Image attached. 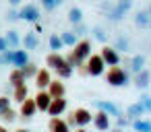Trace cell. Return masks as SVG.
Here are the masks:
<instances>
[{"label": "cell", "instance_id": "12", "mask_svg": "<svg viewBox=\"0 0 151 132\" xmlns=\"http://www.w3.org/2000/svg\"><path fill=\"white\" fill-rule=\"evenodd\" d=\"M95 107L99 109V111H104V113H108V116H122V111L118 109V105L116 103H112V101H95Z\"/></svg>", "mask_w": 151, "mask_h": 132}, {"label": "cell", "instance_id": "32", "mask_svg": "<svg viewBox=\"0 0 151 132\" xmlns=\"http://www.w3.org/2000/svg\"><path fill=\"white\" fill-rule=\"evenodd\" d=\"M48 44H50V50H54V52H58V50H62V48H64V46H62L60 35H56V33H52V35H50Z\"/></svg>", "mask_w": 151, "mask_h": 132}, {"label": "cell", "instance_id": "19", "mask_svg": "<svg viewBox=\"0 0 151 132\" xmlns=\"http://www.w3.org/2000/svg\"><path fill=\"white\" fill-rule=\"evenodd\" d=\"M35 107L40 109V111H48V105H50V101H52V97L46 93V91H40L37 95H35Z\"/></svg>", "mask_w": 151, "mask_h": 132}, {"label": "cell", "instance_id": "40", "mask_svg": "<svg viewBox=\"0 0 151 132\" xmlns=\"http://www.w3.org/2000/svg\"><path fill=\"white\" fill-rule=\"evenodd\" d=\"M116 124H118V128H124V126H128V118L126 116H118L116 118Z\"/></svg>", "mask_w": 151, "mask_h": 132}, {"label": "cell", "instance_id": "28", "mask_svg": "<svg viewBox=\"0 0 151 132\" xmlns=\"http://www.w3.org/2000/svg\"><path fill=\"white\" fill-rule=\"evenodd\" d=\"M0 118H2V122H4V124H11V122H15V120L19 118V113H17L13 107H6L4 111H0Z\"/></svg>", "mask_w": 151, "mask_h": 132}, {"label": "cell", "instance_id": "30", "mask_svg": "<svg viewBox=\"0 0 151 132\" xmlns=\"http://www.w3.org/2000/svg\"><path fill=\"white\" fill-rule=\"evenodd\" d=\"M60 39H62V46H75L79 39H77V35L73 33V31H64V33H60Z\"/></svg>", "mask_w": 151, "mask_h": 132}, {"label": "cell", "instance_id": "3", "mask_svg": "<svg viewBox=\"0 0 151 132\" xmlns=\"http://www.w3.org/2000/svg\"><path fill=\"white\" fill-rule=\"evenodd\" d=\"M106 81H108V85H112V87H126V85L130 83V76H128V70H126V68L110 66L108 72H106Z\"/></svg>", "mask_w": 151, "mask_h": 132}, {"label": "cell", "instance_id": "7", "mask_svg": "<svg viewBox=\"0 0 151 132\" xmlns=\"http://www.w3.org/2000/svg\"><path fill=\"white\" fill-rule=\"evenodd\" d=\"M46 93H48L52 99H60V97H64L66 87H64V83H62L60 78H56V81H50V85L46 87Z\"/></svg>", "mask_w": 151, "mask_h": 132}, {"label": "cell", "instance_id": "18", "mask_svg": "<svg viewBox=\"0 0 151 132\" xmlns=\"http://www.w3.org/2000/svg\"><path fill=\"white\" fill-rule=\"evenodd\" d=\"M23 48H25V50H37V48H40V37H37L35 31L25 33V37H23Z\"/></svg>", "mask_w": 151, "mask_h": 132}, {"label": "cell", "instance_id": "47", "mask_svg": "<svg viewBox=\"0 0 151 132\" xmlns=\"http://www.w3.org/2000/svg\"><path fill=\"white\" fill-rule=\"evenodd\" d=\"M0 132H9V130H6V126H0Z\"/></svg>", "mask_w": 151, "mask_h": 132}, {"label": "cell", "instance_id": "9", "mask_svg": "<svg viewBox=\"0 0 151 132\" xmlns=\"http://www.w3.org/2000/svg\"><path fill=\"white\" fill-rule=\"evenodd\" d=\"M35 85H37V89L40 91H44L48 85H50V81H52V74H50V70L48 68H37V72H35Z\"/></svg>", "mask_w": 151, "mask_h": 132}, {"label": "cell", "instance_id": "26", "mask_svg": "<svg viewBox=\"0 0 151 132\" xmlns=\"http://www.w3.org/2000/svg\"><path fill=\"white\" fill-rule=\"evenodd\" d=\"M9 83H11L13 87H17V85H21V83H25V76H23L21 68H13V70H11V74H9Z\"/></svg>", "mask_w": 151, "mask_h": 132}, {"label": "cell", "instance_id": "25", "mask_svg": "<svg viewBox=\"0 0 151 132\" xmlns=\"http://www.w3.org/2000/svg\"><path fill=\"white\" fill-rule=\"evenodd\" d=\"M68 21L73 23V27L79 25V23H83V11H81L79 6H73V9L68 11Z\"/></svg>", "mask_w": 151, "mask_h": 132}, {"label": "cell", "instance_id": "16", "mask_svg": "<svg viewBox=\"0 0 151 132\" xmlns=\"http://www.w3.org/2000/svg\"><path fill=\"white\" fill-rule=\"evenodd\" d=\"M27 62H29V54H27V50H13V64H11V66H15V68H23Z\"/></svg>", "mask_w": 151, "mask_h": 132}, {"label": "cell", "instance_id": "39", "mask_svg": "<svg viewBox=\"0 0 151 132\" xmlns=\"http://www.w3.org/2000/svg\"><path fill=\"white\" fill-rule=\"evenodd\" d=\"M6 107H11V99L6 95H0V111H4Z\"/></svg>", "mask_w": 151, "mask_h": 132}, {"label": "cell", "instance_id": "6", "mask_svg": "<svg viewBox=\"0 0 151 132\" xmlns=\"http://www.w3.org/2000/svg\"><path fill=\"white\" fill-rule=\"evenodd\" d=\"M99 56H101V60H104V64H106V66H118V64H120V54H118L114 48L104 46Z\"/></svg>", "mask_w": 151, "mask_h": 132}, {"label": "cell", "instance_id": "2", "mask_svg": "<svg viewBox=\"0 0 151 132\" xmlns=\"http://www.w3.org/2000/svg\"><path fill=\"white\" fill-rule=\"evenodd\" d=\"M106 72V64L101 60L99 54H91L87 58V62L81 64V74H89V76H99Z\"/></svg>", "mask_w": 151, "mask_h": 132}, {"label": "cell", "instance_id": "15", "mask_svg": "<svg viewBox=\"0 0 151 132\" xmlns=\"http://www.w3.org/2000/svg\"><path fill=\"white\" fill-rule=\"evenodd\" d=\"M46 64H48L52 70H60L62 66H66V60H64V56H60L58 52H52V54H48Z\"/></svg>", "mask_w": 151, "mask_h": 132}, {"label": "cell", "instance_id": "48", "mask_svg": "<svg viewBox=\"0 0 151 132\" xmlns=\"http://www.w3.org/2000/svg\"><path fill=\"white\" fill-rule=\"evenodd\" d=\"M110 132H122V128H114V130H110Z\"/></svg>", "mask_w": 151, "mask_h": 132}, {"label": "cell", "instance_id": "31", "mask_svg": "<svg viewBox=\"0 0 151 132\" xmlns=\"http://www.w3.org/2000/svg\"><path fill=\"white\" fill-rule=\"evenodd\" d=\"M21 72H23L25 81H27V78H33V76H35V72H37V66H35L33 62H27V64L21 68Z\"/></svg>", "mask_w": 151, "mask_h": 132}, {"label": "cell", "instance_id": "10", "mask_svg": "<svg viewBox=\"0 0 151 132\" xmlns=\"http://www.w3.org/2000/svg\"><path fill=\"white\" fill-rule=\"evenodd\" d=\"M149 85H151V70H145V68H143L141 72L134 74V87H137V89L145 91Z\"/></svg>", "mask_w": 151, "mask_h": 132}, {"label": "cell", "instance_id": "51", "mask_svg": "<svg viewBox=\"0 0 151 132\" xmlns=\"http://www.w3.org/2000/svg\"><path fill=\"white\" fill-rule=\"evenodd\" d=\"M149 27H151V21H149Z\"/></svg>", "mask_w": 151, "mask_h": 132}, {"label": "cell", "instance_id": "5", "mask_svg": "<svg viewBox=\"0 0 151 132\" xmlns=\"http://www.w3.org/2000/svg\"><path fill=\"white\" fill-rule=\"evenodd\" d=\"M19 19L29 21V23H37L40 21V9L35 4H23L19 9Z\"/></svg>", "mask_w": 151, "mask_h": 132}, {"label": "cell", "instance_id": "1", "mask_svg": "<svg viewBox=\"0 0 151 132\" xmlns=\"http://www.w3.org/2000/svg\"><path fill=\"white\" fill-rule=\"evenodd\" d=\"M89 56H91V41H89V39H79V41L73 46V50L68 52V56H66L64 60H66V64H68L70 68H77V66H81Z\"/></svg>", "mask_w": 151, "mask_h": 132}, {"label": "cell", "instance_id": "33", "mask_svg": "<svg viewBox=\"0 0 151 132\" xmlns=\"http://www.w3.org/2000/svg\"><path fill=\"white\" fill-rule=\"evenodd\" d=\"M64 2V0H40V4L44 6V11H48V13H52L56 6H60Z\"/></svg>", "mask_w": 151, "mask_h": 132}, {"label": "cell", "instance_id": "44", "mask_svg": "<svg viewBox=\"0 0 151 132\" xmlns=\"http://www.w3.org/2000/svg\"><path fill=\"white\" fill-rule=\"evenodd\" d=\"M33 25H35V29H33V31H35V33H42V31H44V27H42V25H40V21H37V23H33Z\"/></svg>", "mask_w": 151, "mask_h": 132}, {"label": "cell", "instance_id": "11", "mask_svg": "<svg viewBox=\"0 0 151 132\" xmlns=\"http://www.w3.org/2000/svg\"><path fill=\"white\" fill-rule=\"evenodd\" d=\"M64 109H66V99H64V97H60V99H52L50 105H48V113H50L52 118H58Z\"/></svg>", "mask_w": 151, "mask_h": 132}, {"label": "cell", "instance_id": "14", "mask_svg": "<svg viewBox=\"0 0 151 132\" xmlns=\"http://www.w3.org/2000/svg\"><path fill=\"white\" fill-rule=\"evenodd\" d=\"M93 126L99 130V132H106V130H110V116L108 113H104V111H97L95 116H93Z\"/></svg>", "mask_w": 151, "mask_h": 132}, {"label": "cell", "instance_id": "46", "mask_svg": "<svg viewBox=\"0 0 151 132\" xmlns=\"http://www.w3.org/2000/svg\"><path fill=\"white\" fill-rule=\"evenodd\" d=\"M15 132H31V130H27V128H19V130H15Z\"/></svg>", "mask_w": 151, "mask_h": 132}, {"label": "cell", "instance_id": "22", "mask_svg": "<svg viewBox=\"0 0 151 132\" xmlns=\"http://www.w3.org/2000/svg\"><path fill=\"white\" fill-rule=\"evenodd\" d=\"M128 68L137 74V72H141L143 68H145V56L143 54H137V56H132V60L128 62Z\"/></svg>", "mask_w": 151, "mask_h": 132}, {"label": "cell", "instance_id": "36", "mask_svg": "<svg viewBox=\"0 0 151 132\" xmlns=\"http://www.w3.org/2000/svg\"><path fill=\"white\" fill-rule=\"evenodd\" d=\"M4 64H13V50H6L0 54V66H4Z\"/></svg>", "mask_w": 151, "mask_h": 132}, {"label": "cell", "instance_id": "43", "mask_svg": "<svg viewBox=\"0 0 151 132\" xmlns=\"http://www.w3.org/2000/svg\"><path fill=\"white\" fill-rule=\"evenodd\" d=\"M64 122H66V124H68V128H70V126H73V128H75V118H73V113H70V116H68V118H66V120H64Z\"/></svg>", "mask_w": 151, "mask_h": 132}, {"label": "cell", "instance_id": "41", "mask_svg": "<svg viewBox=\"0 0 151 132\" xmlns=\"http://www.w3.org/2000/svg\"><path fill=\"white\" fill-rule=\"evenodd\" d=\"M6 19H9V21H17V19H19V11L11 9V11L6 13Z\"/></svg>", "mask_w": 151, "mask_h": 132}, {"label": "cell", "instance_id": "34", "mask_svg": "<svg viewBox=\"0 0 151 132\" xmlns=\"http://www.w3.org/2000/svg\"><path fill=\"white\" fill-rule=\"evenodd\" d=\"M93 37H95L99 44H106V39H108V33L104 31V27H99V25H97V27H93Z\"/></svg>", "mask_w": 151, "mask_h": 132}, {"label": "cell", "instance_id": "17", "mask_svg": "<svg viewBox=\"0 0 151 132\" xmlns=\"http://www.w3.org/2000/svg\"><path fill=\"white\" fill-rule=\"evenodd\" d=\"M48 130H50V132H70L68 124H66L62 118H50V122H48Z\"/></svg>", "mask_w": 151, "mask_h": 132}, {"label": "cell", "instance_id": "45", "mask_svg": "<svg viewBox=\"0 0 151 132\" xmlns=\"http://www.w3.org/2000/svg\"><path fill=\"white\" fill-rule=\"evenodd\" d=\"M21 2H23V0H9V4H11V6H13V9H15V6H19V4H21Z\"/></svg>", "mask_w": 151, "mask_h": 132}, {"label": "cell", "instance_id": "20", "mask_svg": "<svg viewBox=\"0 0 151 132\" xmlns=\"http://www.w3.org/2000/svg\"><path fill=\"white\" fill-rule=\"evenodd\" d=\"M143 113H147V111H145V107H143L139 101L132 103V105H128V109H126V118H128V120H139Z\"/></svg>", "mask_w": 151, "mask_h": 132}, {"label": "cell", "instance_id": "38", "mask_svg": "<svg viewBox=\"0 0 151 132\" xmlns=\"http://www.w3.org/2000/svg\"><path fill=\"white\" fill-rule=\"evenodd\" d=\"M73 33L79 37V35H85V33H89V29L83 25V23H79V25H75V29H73Z\"/></svg>", "mask_w": 151, "mask_h": 132}, {"label": "cell", "instance_id": "21", "mask_svg": "<svg viewBox=\"0 0 151 132\" xmlns=\"http://www.w3.org/2000/svg\"><path fill=\"white\" fill-rule=\"evenodd\" d=\"M27 95H29V91H27V85H25V83H21V85H17V87H15V91H13V101H17V103H23V101L27 99Z\"/></svg>", "mask_w": 151, "mask_h": 132}, {"label": "cell", "instance_id": "42", "mask_svg": "<svg viewBox=\"0 0 151 132\" xmlns=\"http://www.w3.org/2000/svg\"><path fill=\"white\" fill-rule=\"evenodd\" d=\"M6 50H9V44H6L4 35H0V54H2V52H6Z\"/></svg>", "mask_w": 151, "mask_h": 132}, {"label": "cell", "instance_id": "35", "mask_svg": "<svg viewBox=\"0 0 151 132\" xmlns=\"http://www.w3.org/2000/svg\"><path fill=\"white\" fill-rule=\"evenodd\" d=\"M73 70H75V68H70V66L66 64V66H62L60 70H56V74H58L60 81H64V78H70V76H73Z\"/></svg>", "mask_w": 151, "mask_h": 132}, {"label": "cell", "instance_id": "27", "mask_svg": "<svg viewBox=\"0 0 151 132\" xmlns=\"http://www.w3.org/2000/svg\"><path fill=\"white\" fill-rule=\"evenodd\" d=\"M132 128L137 132H151V120H143V118L132 120Z\"/></svg>", "mask_w": 151, "mask_h": 132}, {"label": "cell", "instance_id": "23", "mask_svg": "<svg viewBox=\"0 0 151 132\" xmlns=\"http://www.w3.org/2000/svg\"><path fill=\"white\" fill-rule=\"evenodd\" d=\"M4 39H6V44H9V50H19V46H21V37H19L17 31H6Z\"/></svg>", "mask_w": 151, "mask_h": 132}, {"label": "cell", "instance_id": "13", "mask_svg": "<svg viewBox=\"0 0 151 132\" xmlns=\"http://www.w3.org/2000/svg\"><path fill=\"white\" fill-rule=\"evenodd\" d=\"M35 111H37V107H35V101L27 97V99L21 103L19 116H21V118H25V120H29V118H33V116H35Z\"/></svg>", "mask_w": 151, "mask_h": 132}, {"label": "cell", "instance_id": "24", "mask_svg": "<svg viewBox=\"0 0 151 132\" xmlns=\"http://www.w3.org/2000/svg\"><path fill=\"white\" fill-rule=\"evenodd\" d=\"M114 50H116L118 54H120V52H122V54L128 52V50H130V41H128V37H126V35H118V37H116V44H114Z\"/></svg>", "mask_w": 151, "mask_h": 132}, {"label": "cell", "instance_id": "8", "mask_svg": "<svg viewBox=\"0 0 151 132\" xmlns=\"http://www.w3.org/2000/svg\"><path fill=\"white\" fill-rule=\"evenodd\" d=\"M73 118H75V126L85 128V126L93 120V113H89V109H85V107H77V109L73 111Z\"/></svg>", "mask_w": 151, "mask_h": 132}, {"label": "cell", "instance_id": "4", "mask_svg": "<svg viewBox=\"0 0 151 132\" xmlns=\"http://www.w3.org/2000/svg\"><path fill=\"white\" fill-rule=\"evenodd\" d=\"M130 6H132V0H118L116 2V6L108 13V17H110V21H120L128 11H130Z\"/></svg>", "mask_w": 151, "mask_h": 132}, {"label": "cell", "instance_id": "49", "mask_svg": "<svg viewBox=\"0 0 151 132\" xmlns=\"http://www.w3.org/2000/svg\"><path fill=\"white\" fill-rule=\"evenodd\" d=\"M75 132H87V130H85V128H77Z\"/></svg>", "mask_w": 151, "mask_h": 132}, {"label": "cell", "instance_id": "29", "mask_svg": "<svg viewBox=\"0 0 151 132\" xmlns=\"http://www.w3.org/2000/svg\"><path fill=\"white\" fill-rule=\"evenodd\" d=\"M149 21H151V15H149L147 11H139V13H137V17H134V23H137L139 27H147V25H149Z\"/></svg>", "mask_w": 151, "mask_h": 132}, {"label": "cell", "instance_id": "50", "mask_svg": "<svg viewBox=\"0 0 151 132\" xmlns=\"http://www.w3.org/2000/svg\"><path fill=\"white\" fill-rule=\"evenodd\" d=\"M147 13H149V15H151V4H149V11H147Z\"/></svg>", "mask_w": 151, "mask_h": 132}, {"label": "cell", "instance_id": "37", "mask_svg": "<svg viewBox=\"0 0 151 132\" xmlns=\"http://www.w3.org/2000/svg\"><path fill=\"white\" fill-rule=\"evenodd\" d=\"M139 103L145 107V111H151V95H143V97L139 99Z\"/></svg>", "mask_w": 151, "mask_h": 132}]
</instances>
